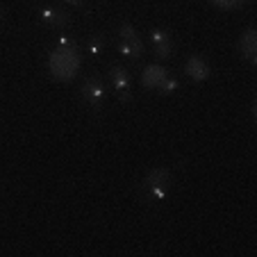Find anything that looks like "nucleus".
<instances>
[{"label":"nucleus","mask_w":257,"mask_h":257,"mask_svg":"<svg viewBox=\"0 0 257 257\" xmlns=\"http://www.w3.org/2000/svg\"><path fill=\"white\" fill-rule=\"evenodd\" d=\"M118 53L123 55V57L132 59V62H137V59H141V55H144V41H141L139 32L135 30V25L130 23H123L121 28H118Z\"/></svg>","instance_id":"obj_3"},{"label":"nucleus","mask_w":257,"mask_h":257,"mask_svg":"<svg viewBox=\"0 0 257 257\" xmlns=\"http://www.w3.org/2000/svg\"><path fill=\"white\" fill-rule=\"evenodd\" d=\"M39 21L46 25V28H64V25H68V21H71V16H68V12L59 10V7H44V10L39 12Z\"/></svg>","instance_id":"obj_9"},{"label":"nucleus","mask_w":257,"mask_h":257,"mask_svg":"<svg viewBox=\"0 0 257 257\" xmlns=\"http://www.w3.org/2000/svg\"><path fill=\"white\" fill-rule=\"evenodd\" d=\"M64 3H68V5H78V7H82L87 0H64Z\"/></svg>","instance_id":"obj_15"},{"label":"nucleus","mask_w":257,"mask_h":257,"mask_svg":"<svg viewBox=\"0 0 257 257\" xmlns=\"http://www.w3.org/2000/svg\"><path fill=\"white\" fill-rule=\"evenodd\" d=\"M185 73L191 82H205V80H209V75H212V66H209V62L205 57L191 55L185 64Z\"/></svg>","instance_id":"obj_6"},{"label":"nucleus","mask_w":257,"mask_h":257,"mask_svg":"<svg viewBox=\"0 0 257 257\" xmlns=\"http://www.w3.org/2000/svg\"><path fill=\"white\" fill-rule=\"evenodd\" d=\"M151 46H153L155 57H160V59L171 57V55H173V48H175L173 39H171V34L166 32V30H160V28L151 32Z\"/></svg>","instance_id":"obj_7"},{"label":"nucleus","mask_w":257,"mask_h":257,"mask_svg":"<svg viewBox=\"0 0 257 257\" xmlns=\"http://www.w3.org/2000/svg\"><path fill=\"white\" fill-rule=\"evenodd\" d=\"M239 50L241 55L246 57V62L250 66L257 64V30L255 28H246L241 34V39H239Z\"/></svg>","instance_id":"obj_8"},{"label":"nucleus","mask_w":257,"mask_h":257,"mask_svg":"<svg viewBox=\"0 0 257 257\" xmlns=\"http://www.w3.org/2000/svg\"><path fill=\"white\" fill-rule=\"evenodd\" d=\"M178 87H180V82H178V80H175L173 75H171V73H169V78H166L164 82L160 84V89H157V91H160V93H164V96H171V93H175V91H178Z\"/></svg>","instance_id":"obj_12"},{"label":"nucleus","mask_w":257,"mask_h":257,"mask_svg":"<svg viewBox=\"0 0 257 257\" xmlns=\"http://www.w3.org/2000/svg\"><path fill=\"white\" fill-rule=\"evenodd\" d=\"M57 46H59V48H68V46H75V44H73V41L68 39L66 34H62V37L57 39Z\"/></svg>","instance_id":"obj_14"},{"label":"nucleus","mask_w":257,"mask_h":257,"mask_svg":"<svg viewBox=\"0 0 257 257\" xmlns=\"http://www.w3.org/2000/svg\"><path fill=\"white\" fill-rule=\"evenodd\" d=\"M169 78V71L160 64H151V66L144 68V75H141V84L146 89H160V84Z\"/></svg>","instance_id":"obj_10"},{"label":"nucleus","mask_w":257,"mask_h":257,"mask_svg":"<svg viewBox=\"0 0 257 257\" xmlns=\"http://www.w3.org/2000/svg\"><path fill=\"white\" fill-rule=\"evenodd\" d=\"M212 5L221 7V10H237V7H243L248 0H209Z\"/></svg>","instance_id":"obj_13"},{"label":"nucleus","mask_w":257,"mask_h":257,"mask_svg":"<svg viewBox=\"0 0 257 257\" xmlns=\"http://www.w3.org/2000/svg\"><path fill=\"white\" fill-rule=\"evenodd\" d=\"M171 171L169 169H164V166H157V169H151L148 173H146V178H144V189L148 191V198L151 200H164L166 198V194H169V189H171Z\"/></svg>","instance_id":"obj_2"},{"label":"nucleus","mask_w":257,"mask_h":257,"mask_svg":"<svg viewBox=\"0 0 257 257\" xmlns=\"http://www.w3.org/2000/svg\"><path fill=\"white\" fill-rule=\"evenodd\" d=\"M80 93H82L84 102H89L91 107H102V102H105V98H107V87L98 75H93V78H87L82 82Z\"/></svg>","instance_id":"obj_4"},{"label":"nucleus","mask_w":257,"mask_h":257,"mask_svg":"<svg viewBox=\"0 0 257 257\" xmlns=\"http://www.w3.org/2000/svg\"><path fill=\"white\" fill-rule=\"evenodd\" d=\"M87 53L91 55V57H100V55L105 53V37H102V34H93L91 39L87 41Z\"/></svg>","instance_id":"obj_11"},{"label":"nucleus","mask_w":257,"mask_h":257,"mask_svg":"<svg viewBox=\"0 0 257 257\" xmlns=\"http://www.w3.org/2000/svg\"><path fill=\"white\" fill-rule=\"evenodd\" d=\"M109 75H112L114 91L118 93V98H121L123 102H130L132 100V93H130L132 78H130V73H127L121 64H114V66H109Z\"/></svg>","instance_id":"obj_5"},{"label":"nucleus","mask_w":257,"mask_h":257,"mask_svg":"<svg viewBox=\"0 0 257 257\" xmlns=\"http://www.w3.org/2000/svg\"><path fill=\"white\" fill-rule=\"evenodd\" d=\"M82 66V57L78 53V46H68V48H55L48 55V68L53 73V78L59 82H68L73 75Z\"/></svg>","instance_id":"obj_1"}]
</instances>
